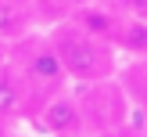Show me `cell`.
Masks as SVG:
<instances>
[{
	"mask_svg": "<svg viewBox=\"0 0 147 137\" xmlns=\"http://www.w3.org/2000/svg\"><path fill=\"white\" fill-rule=\"evenodd\" d=\"M50 43L65 65V76L72 79H104L111 72V50L104 47V40L90 36L79 25H57Z\"/></svg>",
	"mask_w": 147,
	"mask_h": 137,
	"instance_id": "6da1fadb",
	"label": "cell"
},
{
	"mask_svg": "<svg viewBox=\"0 0 147 137\" xmlns=\"http://www.w3.org/2000/svg\"><path fill=\"white\" fill-rule=\"evenodd\" d=\"M79 123H83L79 105L68 97V94H57V97L47 101V108L40 112L36 126H40L43 134H50V137H68V134H76V130H79Z\"/></svg>",
	"mask_w": 147,
	"mask_h": 137,
	"instance_id": "7a4b0ae2",
	"label": "cell"
},
{
	"mask_svg": "<svg viewBox=\"0 0 147 137\" xmlns=\"http://www.w3.org/2000/svg\"><path fill=\"white\" fill-rule=\"evenodd\" d=\"M25 79L32 87H47V90H54V87L65 83V65H61V58H57L54 43H43V47H36L32 54H29Z\"/></svg>",
	"mask_w": 147,
	"mask_h": 137,
	"instance_id": "3957f363",
	"label": "cell"
},
{
	"mask_svg": "<svg viewBox=\"0 0 147 137\" xmlns=\"http://www.w3.org/2000/svg\"><path fill=\"white\" fill-rule=\"evenodd\" d=\"M25 33V14L18 11V4L0 0V40H14Z\"/></svg>",
	"mask_w": 147,
	"mask_h": 137,
	"instance_id": "277c9868",
	"label": "cell"
},
{
	"mask_svg": "<svg viewBox=\"0 0 147 137\" xmlns=\"http://www.w3.org/2000/svg\"><path fill=\"white\" fill-rule=\"evenodd\" d=\"M22 108V87L11 72H0V119L4 115H14Z\"/></svg>",
	"mask_w": 147,
	"mask_h": 137,
	"instance_id": "5b68a950",
	"label": "cell"
},
{
	"mask_svg": "<svg viewBox=\"0 0 147 137\" xmlns=\"http://www.w3.org/2000/svg\"><path fill=\"white\" fill-rule=\"evenodd\" d=\"M79 29H86L90 36L104 40V36H111V33H115L119 25H115V22L108 18L104 11H83V14H79Z\"/></svg>",
	"mask_w": 147,
	"mask_h": 137,
	"instance_id": "8992f818",
	"label": "cell"
},
{
	"mask_svg": "<svg viewBox=\"0 0 147 137\" xmlns=\"http://www.w3.org/2000/svg\"><path fill=\"white\" fill-rule=\"evenodd\" d=\"M119 40L126 43L129 50L144 54V50H147V18H133V22H126V29H122Z\"/></svg>",
	"mask_w": 147,
	"mask_h": 137,
	"instance_id": "52a82bcc",
	"label": "cell"
},
{
	"mask_svg": "<svg viewBox=\"0 0 147 137\" xmlns=\"http://www.w3.org/2000/svg\"><path fill=\"white\" fill-rule=\"evenodd\" d=\"M129 18H147V0H122Z\"/></svg>",
	"mask_w": 147,
	"mask_h": 137,
	"instance_id": "ba28073f",
	"label": "cell"
},
{
	"mask_svg": "<svg viewBox=\"0 0 147 137\" xmlns=\"http://www.w3.org/2000/svg\"><path fill=\"white\" fill-rule=\"evenodd\" d=\"M0 61H4V47H0Z\"/></svg>",
	"mask_w": 147,
	"mask_h": 137,
	"instance_id": "9c48e42d",
	"label": "cell"
}]
</instances>
